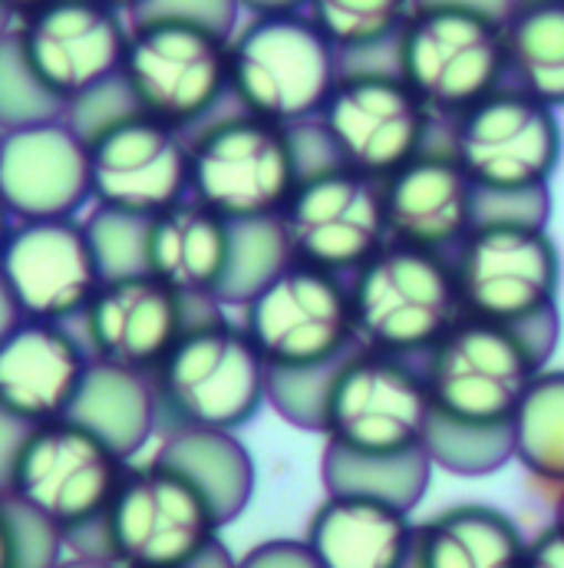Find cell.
<instances>
[{
	"mask_svg": "<svg viewBox=\"0 0 564 568\" xmlns=\"http://www.w3.org/2000/svg\"><path fill=\"white\" fill-rule=\"evenodd\" d=\"M76 420L93 426L106 436L126 459H133L142 446L155 436V397L152 381L120 367L96 364L83 384V394L73 407Z\"/></svg>",
	"mask_w": 564,
	"mask_h": 568,
	"instance_id": "29",
	"label": "cell"
},
{
	"mask_svg": "<svg viewBox=\"0 0 564 568\" xmlns=\"http://www.w3.org/2000/svg\"><path fill=\"white\" fill-rule=\"evenodd\" d=\"M23 314H20V307H17V301L10 297V291H7V282H3V275H0V337L20 321Z\"/></svg>",
	"mask_w": 564,
	"mask_h": 568,
	"instance_id": "40",
	"label": "cell"
},
{
	"mask_svg": "<svg viewBox=\"0 0 564 568\" xmlns=\"http://www.w3.org/2000/svg\"><path fill=\"white\" fill-rule=\"evenodd\" d=\"M158 449L165 459L182 466L212 499L222 523L238 519L255 493V463L235 433L212 429H178L158 436Z\"/></svg>",
	"mask_w": 564,
	"mask_h": 568,
	"instance_id": "27",
	"label": "cell"
},
{
	"mask_svg": "<svg viewBox=\"0 0 564 568\" xmlns=\"http://www.w3.org/2000/svg\"><path fill=\"white\" fill-rule=\"evenodd\" d=\"M66 116V110L37 83L20 57L13 30L0 37V130H20L30 123Z\"/></svg>",
	"mask_w": 564,
	"mask_h": 568,
	"instance_id": "33",
	"label": "cell"
},
{
	"mask_svg": "<svg viewBox=\"0 0 564 568\" xmlns=\"http://www.w3.org/2000/svg\"><path fill=\"white\" fill-rule=\"evenodd\" d=\"M278 225L290 262L343 278L357 275L390 242L380 182L340 159L314 162L300 175Z\"/></svg>",
	"mask_w": 564,
	"mask_h": 568,
	"instance_id": "15",
	"label": "cell"
},
{
	"mask_svg": "<svg viewBox=\"0 0 564 568\" xmlns=\"http://www.w3.org/2000/svg\"><path fill=\"white\" fill-rule=\"evenodd\" d=\"M57 568H60V566H57Z\"/></svg>",
	"mask_w": 564,
	"mask_h": 568,
	"instance_id": "48",
	"label": "cell"
},
{
	"mask_svg": "<svg viewBox=\"0 0 564 568\" xmlns=\"http://www.w3.org/2000/svg\"><path fill=\"white\" fill-rule=\"evenodd\" d=\"M0 195L17 222L70 219L90 202L86 136L70 116L0 136Z\"/></svg>",
	"mask_w": 564,
	"mask_h": 568,
	"instance_id": "21",
	"label": "cell"
},
{
	"mask_svg": "<svg viewBox=\"0 0 564 568\" xmlns=\"http://www.w3.org/2000/svg\"><path fill=\"white\" fill-rule=\"evenodd\" d=\"M0 136H3V130H0Z\"/></svg>",
	"mask_w": 564,
	"mask_h": 568,
	"instance_id": "47",
	"label": "cell"
},
{
	"mask_svg": "<svg viewBox=\"0 0 564 568\" xmlns=\"http://www.w3.org/2000/svg\"><path fill=\"white\" fill-rule=\"evenodd\" d=\"M155 436L178 429L235 433L268 404V364L242 321L202 311L152 371Z\"/></svg>",
	"mask_w": 564,
	"mask_h": 568,
	"instance_id": "5",
	"label": "cell"
},
{
	"mask_svg": "<svg viewBox=\"0 0 564 568\" xmlns=\"http://www.w3.org/2000/svg\"><path fill=\"white\" fill-rule=\"evenodd\" d=\"M100 3H106V7H113V10H120V13H126L130 20L148 7V0H100Z\"/></svg>",
	"mask_w": 564,
	"mask_h": 568,
	"instance_id": "44",
	"label": "cell"
},
{
	"mask_svg": "<svg viewBox=\"0 0 564 568\" xmlns=\"http://www.w3.org/2000/svg\"><path fill=\"white\" fill-rule=\"evenodd\" d=\"M287 262L290 255H287V242H284L278 219L235 225V258H232V272L222 291V307L225 304L242 307L262 284L271 282Z\"/></svg>",
	"mask_w": 564,
	"mask_h": 568,
	"instance_id": "32",
	"label": "cell"
},
{
	"mask_svg": "<svg viewBox=\"0 0 564 568\" xmlns=\"http://www.w3.org/2000/svg\"><path fill=\"white\" fill-rule=\"evenodd\" d=\"M130 459L76 417L27 426L13 446L7 496L63 542L90 532L116 496Z\"/></svg>",
	"mask_w": 564,
	"mask_h": 568,
	"instance_id": "7",
	"label": "cell"
},
{
	"mask_svg": "<svg viewBox=\"0 0 564 568\" xmlns=\"http://www.w3.org/2000/svg\"><path fill=\"white\" fill-rule=\"evenodd\" d=\"M502 30L509 83L564 110V0H515Z\"/></svg>",
	"mask_w": 564,
	"mask_h": 568,
	"instance_id": "26",
	"label": "cell"
},
{
	"mask_svg": "<svg viewBox=\"0 0 564 568\" xmlns=\"http://www.w3.org/2000/svg\"><path fill=\"white\" fill-rule=\"evenodd\" d=\"M390 242L452 255L475 225V185L439 140L380 182Z\"/></svg>",
	"mask_w": 564,
	"mask_h": 568,
	"instance_id": "22",
	"label": "cell"
},
{
	"mask_svg": "<svg viewBox=\"0 0 564 568\" xmlns=\"http://www.w3.org/2000/svg\"><path fill=\"white\" fill-rule=\"evenodd\" d=\"M429 417L420 364L360 344L327 381L320 436L350 456H407L425 449Z\"/></svg>",
	"mask_w": 564,
	"mask_h": 568,
	"instance_id": "10",
	"label": "cell"
},
{
	"mask_svg": "<svg viewBox=\"0 0 564 568\" xmlns=\"http://www.w3.org/2000/svg\"><path fill=\"white\" fill-rule=\"evenodd\" d=\"M235 568H324L304 539H268L248 549Z\"/></svg>",
	"mask_w": 564,
	"mask_h": 568,
	"instance_id": "36",
	"label": "cell"
},
{
	"mask_svg": "<svg viewBox=\"0 0 564 568\" xmlns=\"http://www.w3.org/2000/svg\"><path fill=\"white\" fill-rule=\"evenodd\" d=\"M548 506H552V519H564V493L562 496H555Z\"/></svg>",
	"mask_w": 564,
	"mask_h": 568,
	"instance_id": "46",
	"label": "cell"
},
{
	"mask_svg": "<svg viewBox=\"0 0 564 568\" xmlns=\"http://www.w3.org/2000/svg\"><path fill=\"white\" fill-rule=\"evenodd\" d=\"M417 0H307V17L334 43L343 67H393V47Z\"/></svg>",
	"mask_w": 564,
	"mask_h": 568,
	"instance_id": "30",
	"label": "cell"
},
{
	"mask_svg": "<svg viewBox=\"0 0 564 568\" xmlns=\"http://www.w3.org/2000/svg\"><path fill=\"white\" fill-rule=\"evenodd\" d=\"M324 159L334 152L317 123L281 126L228 103L188 133V195L235 225L271 222Z\"/></svg>",
	"mask_w": 564,
	"mask_h": 568,
	"instance_id": "3",
	"label": "cell"
},
{
	"mask_svg": "<svg viewBox=\"0 0 564 568\" xmlns=\"http://www.w3.org/2000/svg\"><path fill=\"white\" fill-rule=\"evenodd\" d=\"M228 37L185 17H133L120 67L130 103L182 133H195L232 103Z\"/></svg>",
	"mask_w": 564,
	"mask_h": 568,
	"instance_id": "8",
	"label": "cell"
},
{
	"mask_svg": "<svg viewBox=\"0 0 564 568\" xmlns=\"http://www.w3.org/2000/svg\"><path fill=\"white\" fill-rule=\"evenodd\" d=\"M142 272L195 304H222L235 258V222L185 195L142 222Z\"/></svg>",
	"mask_w": 564,
	"mask_h": 568,
	"instance_id": "23",
	"label": "cell"
},
{
	"mask_svg": "<svg viewBox=\"0 0 564 568\" xmlns=\"http://www.w3.org/2000/svg\"><path fill=\"white\" fill-rule=\"evenodd\" d=\"M442 142L475 185V222L529 219L548 225V182L564 152L558 110L502 83L475 106L445 120Z\"/></svg>",
	"mask_w": 564,
	"mask_h": 568,
	"instance_id": "2",
	"label": "cell"
},
{
	"mask_svg": "<svg viewBox=\"0 0 564 568\" xmlns=\"http://www.w3.org/2000/svg\"><path fill=\"white\" fill-rule=\"evenodd\" d=\"M13 23H17V20L0 7V37H3V33H10V30H13Z\"/></svg>",
	"mask_w": 564,
	"mask_h": 568,
	"instance_id": "45",
	"label": "cell"
},
{
	"mask_svg": "<svg viewBox=\"0 0 564 568\" xmlns=\"http://www.w3.org/2000/svg\"><path fill=\"white\" fill-rule=\"evenodd\" d=\"M525 532L485 503L445 506L417 523L410 568H522Z\"/></svg>",
	"mask_w": 564,
	"mask_h": 568,
	"instance_id": "25",
	"label": "cell"
},
{
	"mask_svg": "<svg viewBox=\"0 0 564 568\" xmlns=\"http://www.w3.org/2000/svg\"><path fill=\"white\" fill-rule=\"evenodd\" d=\"M93 357L73 324L20 317L0 337V414L20 426L70 417Z\"/></svg>",
	"mask_w": 564,
	"mask_h": 568,
	"instance_id": "20",
	"label": "cell"
},
{
	"mask_svg": "<svg viewBox=\"0 0 564 568\" xmlns=\"http://www.w3.org/2000/svg\"><path fill=\"white\" fill-rule=\"evenodd\" d=\"M353 324L363 347L420 361L462 317L449 255L387 242L350 275Z\"/></svg>",
	"mask_w": 564,
	"mask_h": 568,
	"instance_id": "12",
	"label": "cell"
},
{
	"mask_svg": "<svg viewBox=\"0 0 564 568\" xmlns=\"http://www.w3.org/2000/svg\"><path fill=\"white\" fill-rule=\"evenodd\" d=\"M90 159V199L100 212L152 219L188 195V133L133 103L80 130Z\"/></svg>",
	"mask_w": 564,
	"mask_h": 568,
	"instance_id": "16",
	"label": "cell"
},
{
	"mask_svg": "<svg viewBox=\"0 0 564 568\" xmlns=\"http://www.w3.org/2000/svg\"><path fill=\"white\" fill-rule=\"evenodd\" d=\"M407 87L445 123L509 83L502 20L445 3H417L393 47Z\"/></svg>",
	"mask_w": 564,
	"mask_h": 568,
	"instance_id": "9",
	"label": "cell"
},
{
	"mask_svg": "<svg viewBox=\"0 0 564 568\" xmlns=\"http://www.w3.org/2000/svg\"><path fill=\"white\" fill-rule=\"evenodd\" d=\"M43 3H50V0H0V7L13 17V20H20V17H27L30 10H37V7H43Z\"/></svg>",
	"mask_w": 564,
	"mask_h": 568,
	"instance_id": "42",
	"label": "cell"
},
{
	"mask_svg": "<svg viewBox=\"0 0 564 568\" xmlns=\"http://www.w3.org/2000/svg\"><path fill=\"white\" fill-rule=\"evenodd\" d=\"M314 123L334 159L377 182L420 155L442 130L397 67L380 63L343 67Z\"/></svg>",
	"mask_w": 564,
	"mask_h": 568,
	"instance_id": "14",
	"label": "cell"
},
{
	"mask_svg": "<svg viewBox=\"0 0 564 568\" xmlns=\"http://www.w3.org/2000/svg\"><path fill=\"white\" fill-rule=\"evenodd\" d=\"M185 568H235V559L228 556V549L222 546V539L202 556V559H195L192 566H185Z\"/></svg>",
	"mask_w": 564,
	"mask_h": 568,
	"instance_id": "41",
	"label": "cell"
},
{
	"mask_svg": "<svg viewBox=\"0 0 564 568\" xmlns=\"http://www.w3.org/2000/svg\"><path fill=\"white\" fill-rule=\"evenodd\" d=\"M343 60L307 10L248 13L228 37V100L281 126L314 123Z\"/></svg>",
	"mask_w": 564,
	"mask_h": 568,
	"instance_id": "6",
	"label": "cell"
},
{
	"mask_svg": "<svg viewBox=\"0 0 564 568\" xmlns=\"http://www.w3.org/2000/svg\"><path fill=\"white\" fill-rule=\"evenodd\" d=\"M242 327L268 371H330L360 347L350 278L300 262L242 304Z\"/></svg>",
	"mask_w": 564,
	"mask_h": 568,
	"instance_id": "13",
	"label": "cell"
},
{
	"mask_svg": "<svg viewBox=\"0 0 564 568\" xmlns=\"http://www.w3.org/2000/svg\"><path fill=\"white\" fill-rule=\"evenodd\" d=\"M13 225H17V219H13V212H10L7 199L0 195V252H3V245H7V239H10V232H13Z\"/></svg>",
	"mask_w": 564,
	"mask_h": 568,
	"instance_id": "43",
	"label": "cell"
},
{
	"mask_svg": "<svg viewBox=\"0 0 564 568\" xmlns=\"http://www.w3.org/2000/svg\"><path fill=\"white\" fill-rule=\"evenodd\" d=\"M449 262L465 317L522 327L558 311L562 255L545 222L479 219Z\"/></svg>",
	"mask_w": 564,
	"mask_h": 568,
	"instance_id": "11",
	"label": "cell"
},
{
	"mask_svg": "<svg viewBox=\"0 0 564 568\" xmlns=\"http://www.w3.org/2000/svg\"><path fill=\"white\" fill-rule=\"evenodd\" d=\"M13 40L37 83L70 110L120 80L130 17L100 0H50L13 23Z\"/></svg>",
	"mask_w": 564,
	"mask_h": 568,
	"instance_id": "17",
	"label": "cell"
},
{
	"mask_svg": "<svg viewBox=\"0 0 564 568\" xmlns=\"http://www.w3.org/2000/svg\"><path fill=\"white\" fill-rule=\"evenodd\" d=\"M417 3H445V7H465V10H479L489 13L495 20H505L509 10L515 7V0H417Z\"/></svg>",
	"mask_w": 564,
	"mask_h": 568,
	"instance_id": "38",
	"label": "cell"
},
{
	"mask_svg": "<svg viewBox=\"0 0 564 568\" xmlns=\"http://www.w3.org/2000/svg\"><path fill=\"white\" fill-rule=\"evenodd\" d=\"M0 275L23 317L76 324L106 268L90 222L70 215L17 222L0 252Z\"/></svg>",
	"mask_w": 564,
	"mask_h": 568,
	"instance_id": "18",
	"label": "cell"
},
{
	"mask_svg": "<svg viewBox=\"0 0 564 568\" xmlns=\"http://www.w3.org/2000/svg\"><path fill=\"white\" fill-rule=\"evenodd\" d=\"M417 523L410 509L357 493H327L304 542L324 568H410Z\"/></svg>",
	"mask_w": 564,
	"mask_h": 568,
	"instance_id": "24",
	"label": "cell"
},
{
	"mask_svg": "<svg viewBox=\"0 0 564 568\" xmlns=\"http://www.w3.org/2000/svg\"><path fill=\"white\" fill-rule=\"evenodd\" d=\"M60 542L57 529L10 496H0V568H57Z\"/></svg>",
	"mask_w": 564,
	"mask_h": 568,
	"instance_id": "34",
	"label": "cell"
},
{
	"mask_svg": "<svg viewBox=\"0 0 564 568\" xmlns=\"http://www.w3.org/2000/svg\"><path fill=\"white\" fill-rule=\"evenodd\" d=\"M242 13H287L307 10V0H238Z\"/></svg>",
	"mask_w": 564,
	"mask_h": 568,
	"instance_id": "39",
	"label": "cell"
},
{
	"mask_svg": "<svg viewBox=\"0 0 564 568\" xmlns=\"http://www.w3.org/2000/svg\"><path fill=\"white\" fill-rule=\"evenodd\" d=\"M562 334L558 311L522 324L459 317L417 364L429 394L425 453L452 476H489L515 459L512 424Z\"/></svg>",
	"mask_w": 564,
	"mask_h": 568,
	"instance_id": "1",
	"label": "cell"
},
{
	"mask_svg": "<svg viewBox=\"0 0 564 568\" xmlns=\"http://www.w3.org/2000/svg\"><path fill=\"white\" fill-rule=\"evenodd\" d=\"M142 13H168V17H185V20H198L208 23L222 33H232L238 27V0H148V7ZM136 13V17H142Z\"/></svg>",
	"mask_w": 564,
	"mask_h": 568,
	"instance_id": "35",
	"label": "cell"
},
{
	"mask_svg": "<svg viewBox=\"0 0 564 568\" xmlns=\"http://www.w3.org/2000/svg\"><path fill=\"white\" fill-rule=\"evenodd\" d=\"M522 568H564V519H552L529 539Z\"/></svg>",
	"mask_w": 564,
	"mask_h": 568,
	"instance_id": "37",
	"label": "cell"
},
{
	"mask_svg": "<svg viewBox=\"0 0 564 568\" xmlns=\"http://www.w3.org/2000/svg\"><path fill=\"white\" fill-rule=\"evenodd\" d=\"M429 453H407V456H350L334 446H324L320 456V479L327 493H357L387 499L400 509H417L432 479Z\"/></svg>",
	"mask_w": 564,
	"mask_h": 568,
	"instance_id": "31",
	"label": "cell"
},
{
	"mask_svg": "<svg viewBox=\"0 0 564 568\" xmlns=\"http://www.w3.org/2000/svg\"><path fill=\"white\" fill-rule=\"evenodd\" d=\"M515 463L545 503L564 493V367H545L512 424Z\"/></svg>",
	"mask_w": 564,
	"mask_h": 568,
	"instance_id": "28",
	"label": "cell"
},
{
	"mask_svg": "<svg viewBox=\"0 0 564 568\" xmlns=\"http://www.w3.org/2000/svg\"><path fill=\"white\" fill-rule=\"evenodd\" d=\"M225 529L205 489L162 453L130 463L103 519L70 539L80 556L113 568H185Z\"/></svg>",
	"mask_w": 564,
	"mask_h": 568,
	"instance_id": "4",
	"label": "cell"
},
{
	"mask_svg": "<svg viewBox=\"0 0 564 568\" xmlns=\"http://www.w3.org/2000/svg\"><path fill=\"white\" fill-rule=\"evenodd\" d=\"M212 307L222 304H195L148 272L106 275L76 331L96 364L152 377L182 331Z\"/></svg>",
	"mask_w": 564,
	"mask_h": 568,
	"instance_id": "19",
	"label": "cell"
}]
</instances>
